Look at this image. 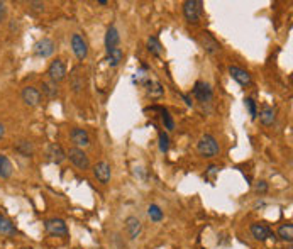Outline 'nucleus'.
Masks as SVG:
<instances>
[{
    "mask_svg": "<svg viewBox=\"0 0 293 249\" xmlns=\"http://www.w3.org/2000/svg\"><path fill=\"white\" fill-rule=\"evenodd\" d=\"M119 43H120L119 31H117L116 26H110L107 29V32H105V49L110 51V49H114V48H119Z\"/></svg>",
    "mask_w": 293,
    "mask_h": 249,
    "instance_id": "16",
    "label": "nucleus"
},
{
    "mask_svg": "<svg viewBox=\"0 0 293 249\" xmlns=\"http://www.w3.org/2000/svg\"><path fill=\"white\" fill-rule=\"evenodd\" d=\"M125 232H127L129 239H138L141 236V232H143V224H141L138 217L129 216L127 219H125Z\"/></svg>",
    "mask_w": 293,
    "mask_h": 249,
    "instance_id": "10",
    "label": "nucleus"
},
{
    "mask_svg": "<svg viewBox=\"0 0 293 249\" xmlns=\"http://www.w3.org/2000/svg\"><path fill=\"white\" fill-rule=\"evenodd\" d=\"M254 191H256L258 195H263L268 191V183L264 182V180H261V182H258L256 185H254Z\"/></svg>",
    "mask_w": 293,
    "mask_h": 249,
    "instance_id": "31",
    "label": "nucleus"
},
{
    "mask_svg": "<svg viewBox=\"0 0 293 249\" xmlns=\"http://www.w3.org/2000/svg\"><path fill=\"white\" fill-rule=\"evenodd\" d=\"M44 229L49 236L53 237H59V236H66L68 234V227L66 222L63 219H58V217H53V219H48L44 222Z\"/></svg>",
    "mask_w": 293,
    "mask_h": 249,
    "instance_id": "4",
    "label": "nucleus"
},
{
    "mask_svg": "<svg viewBox=\"0 0 293 249\" xmlns=\"http://www.w3.org/2000/svg\"><path fill=\"white\" fill-rule=\"evenodd\" d=\"M22 100H24L26 105H29V107L39 105L41 92L37 90V88H34V87H26L24 90H22Z\"/></svg>",
    "mask_w": 293,
    "mask_h": 249,
    "instance_id": "13",
    "label": "nucleus"
},
{
    "mask_svg": "<svg viewBox=\"0 0 293 249\" xmlns=\"http://www.w3.org/2000/svg\"><path fill=\"white\" fill-rule=\"evenodd\" d=\"M53 53H55V43H53V39L44 37V39L37 41L34 44V55L39 56V58H49Z\"/></svg>",
    "mask_w": 293,
    "mask_h": 249,
    "instance_id": "9",
    "label": "nucleus"
},
{
    "mask_svg": "<svg viewBox=\"0 0 293 249\" xmlns=\"http://www.w3.org/2000/svg\"><path fill=\"white\" fill-rule=\"evenodd\" d=\"M71 49H73L75 56H77L80 61H83L88 56V44H87V41L83 39L80 34H73V36H71Z\"/></svg>",
    "mask_w": 293,
    "mask_h": 249,
    "instance_id": "7",
    "label": "nucleus"
},
{
    "mask_svg": "<svg viewBox=\"0 0 293 249\" xmlns=\"http://www.w3.org/2000/svg\"><path fill=\"white\" fill-rule=\"evenodd\" d=\"M158 146L163 155L170 151V136L165 131H159V134H158Z\"/></svg>",
    "mask_w": 293,
    "mask_h": 249,
    "instance_id": "26",
    "label": "nucleus"
},
{
    "mask_svg": "<svg viewBox=\"0 0 293 249\" xmlns=\"http://www.w3.org/2000/svg\"><path fill=\"white\" fill-rule=\"evenodd\" d=\"M16 151L19 153V155H22V156H32V153H34V146H32V143H29V141H19V143L16 144Z\"/></svg>",
    "mask_w": 293,
    "mask_h": 249,
    "instance_id": "24",
    "label": "nucleus"
},
{
    "mask_svg": "<svg viewBox=\"0 0 293 249\" xmlns=\"http://www.w3.org/2000/svg\"><path fill=\"white\" fill-rule=\"evenodd\" d=\"M70 137H71V141H73V143L77 144L75 148H85V146H88V144H90V136H88V132H87L85 129H82V127L71 129Z\"/></svg>",
    "mask_w": 293,
    "mask_h": 249,
    "instance_id": "14",
    "label": "nucleus"
},
{
    "mask_svg": "<svg viewBox=\"0 0 293 249\" xmlns=\"http://www.w3.org/2000/svg\"><path fill=\"white\" fill-rule=\"evenodd\" d=\"M229 75L239 83V85H242V87L251 85V75L247 73L244 68L235 66V64H231V66H229Z\"/></svg>",
    "mask_w": 293,
    "mask_h": 249,
    "instance_id": "12",
    "label": "nucleus"
},
{
    "mask_svg": "<svg viewBox=\"0 0 293 249\" xmlns=\"http://www.w3.org/2000/svg\"><path fill=\"white\" fill-rule=\"evenodd\" d=\"M275 119H276V114H275V109H273V107L266 105L264 109L261 110L260 121H261L263 125H273L275 124Z\"/></svg>",
    "mask_w": 293,
    "mask_h": 249,
    "instance_id": "22",
    "label": "nucleus"
},
{
    "mask_svg": "<svg viewBox=\"0 0 293 249\" xmlns=\"http://www.w3.org/2000/svg\"><path fill=\"white\" fill-rule=\"evenodd\" d=\"M3 134H5V129H3V125L0 124V139L3 137Z\"/></svg>",
    "mask_w": 293,
    "mask_h": 249,
    "instance_id": "35",
    "label": "nucleus"
},
{
    "mask_svg": "<svg viewBox=\"0 0 293 249\" xmlns=\"http://www.w3.org/2000/svg\"><path fill=\"white\" fill-rule=\"evenodd\" d=\"M29 5H31L36 12H43V10H44V3L43 2H31Z\"/></svg>",
    "mask_w": 293,
    "mask_h": 249,
    "instance_id": "32",
    "label": "nucleus"
},
{
    "mask_svg": "<svg viewBox=\"0 0 293 249\" xmlns=\"http://www.w3.org/2000/svg\"><path fill=\"white\" fill-rule=\"evenodd\" d=\"M202 5H204V2L202 0H186L183 3V14H185V19L190 22V24H197L202 15Z\"/></svg>",
    "mask_w": 293,
    "mask_h": 249,
    "instance_id": "2",
    "label": "nucleus"
},
{
    "mask_svg": "<svg viewBox=\"0 0 293 249\" xmlns=\"http://www.w3.org/2000/svg\"><path fill=\"white\" fill-rule=\"evenodd\" d=\"M249 231L256 241H266V239H269V237H273L271 229L264 224H251Z\"/></svg>",
    "mask_w": 293,
    "mask_h": 249,
    "instance_id": "15",
    "label": "nucleus"
},
{
    "mask_svg": "<svg viewBox=\"0 0 293 249\" xmlns=\"http://www.w3.org/2000/svg\"><path fill=\"white\" fill-rule=\"evenodd\" d=\"M147 216H149V219L153 222H161L163 220V210L159 209L156 204H151L147 207Z\"/></svg>",
    "mask_w": 293,
    "mask_h": 249,
    "instance_id": "28",
    "label": "nucleus"
},
{
    "mask_svg": "<svg viewBox=\"0 0 293 249\" xmlns=\"http://www.w3.org/2000/svg\"><path fill=\"white\" fill-rule=\"evenodd\" d=\"M48 156H49V159H51L53 163H56V164L63 163L64 159H66V153L63 151V148L59 146V144H49Z\"/></svg>",
    "mask_w": 293,
    "mask_h": 249,
    "instance_id": "17",
    "label": "nucleus"
},
{
    "mask_svg": "<svg viewBox=\"0 0 293 249\" xmlns=\"http://www.w3.org/2000/svg\"><path fill=\"white\" fill-rule=\"evenodd\" d=\"M98 3H100V5H107V0H98Z\"/></svg>",
    "mask_w": 293,
    "mask_h": 249,
    "instance_id": "36",
    "label": "nucleus"
},
{
    "mask_svg": "<svg viewBox=\"0 0 293 249\" xmlns=\"http://www.w3.org/2000/svg\"><path fill=\"white\" fill-rule=\"evenodd\" d=\"M181 97L185 98V102H186V105H193V102H192V98L188 97V95H181Z\"/></svg>",
    "mask_w": 293,
    "mask_h": 249,
    "instance_id": "34",
    "label": "nucleus"
},
{
    "mask_svg": "<svg viewBox=\"0 0 293 249\" xmlns=\"http://www.w3.org/2000/svg\"><path fill=\"white\" fill-rule=\"evenodd\" d=\"M66 158L70 159L71 163L75 164V166L78 168V170H88L90 168V159H88V156L83 153V149H80V148H71L70 151L66 153Z\"/></svg>",
    "mask_w": 293,
    "mask_h": 249,
    "instance_id": "3",
    "label": "nucleus"
},
{
    "mask_svg": "<svg viewBox=\"0 0 293 249\" xmlns=\"http://www.w3.org/2000/svg\"><path fill=\"white\" fill-rule=\"evenodd\" d=\"M244 103H246V109H247V112H249L251 119H256V117H258V107H256V102H254L253 98H246Z\"/></svg>",
    "mask_w": 293,
    "mask_h": 249,
    "instance_id": "30",
    "label": "nucleus"
},
{
    "mask_svg": "<svg viewBox=\"0 0 293 249\" xmlns=\"http://www.w3.org/2000/svg\"><path fill=\"white\" fill-rule=\"evenodd\" d=\"M5 15H7V5L3 2H0V22L5 19Z\"/></svg>",
    "mask_w": 293,
    "mask_h": 249,
    "instance_id": "33",
    "label": "nucleus"
},
{
    "mask_svg": "<svg viewBox=\"0 0 293 249\" xmlns=\"http://www.w3.org/2000/svg\"><path fill=\"white\" fill-rule=\"evenodd\" d=\"M193 95H195V98L202 103H208L212 102V98H214V90H212V87L208 85V83L202 82H195V85H193Z\"/></svg>",
    "mask_w": 293,
    "mask_h": 249,
    "instance_id": "5",
    "label": "nucleus"
},
{
    "mask_svg": "<svg viewBox=\"0 0 293 249\" xmlns=\"http://www.w3.org/2000/svg\"><path fill=\"white\" fill-rule=\"evenodd\" d=\"M278 236H280V239L287 241V243H292L293 241V225L292 224L280 225V229H278Z\"/></svg>",
    "mask_w": 293,
    "mask_h": 249,
    "instance_id": "25",
    "label": "nucleus"
},
{
    "mask_svg": "<svg viewBox=\"0 0 293 249\" xmlns=\"http://www.w3.org/2000/svg\"><path fill=\"white\" fill-rule=\"evenodd\" d=\"M12 163H10V159L7 158L5 155H0V178L7 180L12 176Z\"/></svg>",
    "mask_w": 293,
    "mask_h": 249,
    "instance_id": "21",
    "label": "nucleus"
},
{
    "mask_svg": "<svg viewBox=\"0 0 293 249\" xmlns=\"http://www.w3.org/2000/svg\"><path fill=\"white\" fill-rule=\"evenodd\" d=\"M19 249H28V248H19Z\"/></svg>",
    "mask_w": 293,
    "mask_h": 249,
    "instance_id": "37",
    "label": "nucleus"
},
{
    "mask_svg": "<svg viewBox=\"0 0 293 249\" xmlns=\"http://www.w3.org/2000/svg\"><path fill=\"white\" fill-rule=\"evenodd\" d=\"M197 151H199L202 158H214V156H217L220 153V148L214 136L205 134V136L200 137L199 143H197Z\"/></svg>",
    "mask_w": 293,
    "mask_h": 249,
    "instance_id": "1",
    "label": "nucleus"
},
{
    "mask_svg": "<svg viewBox=\"0 0 293 249\" xmlns=\"http://www.w3.org/2000/svg\"><path fill=\"white\" fill-rule=\"evenodd\" d=\"M43 93H46L49 98H55L58 95V85L55 82H44L43 83Z\"/></svg>",
    "mask_w": 293,
    "mask_h": 249,
    "instance_id": "29",
    "label": "nucleus"
},
{
    "mask_svg": "<svg viewBox=\"0 0 293 249\" xmlns=\"http://www.w3.org/2000/svg\"><path fill=\"white\" fill-rule=\"evenodd\" d=\"M0 234H2V236H10V237L17 234L16 225H14L9 219H7L3 214H0Z\"/></svg>",
    "mask_w": 293,
    "mask_h": 249,
    "instance_id": "19",
    "label": "nucleus"
},
{
    "mask_svg": "<svg viewBox=\"0 0 293 249\" xmlns=\"http://www.w3.org/2000/svg\"><path fill=\"white\" fill-rule=\"evenodd\" d=\"M122 58H124V51H122V49H120V48H114V49H110V51H107L105 61H107L109 66L116 68V66H119V64H120Z\"/></svg>",
    "mask_w": 293,
    "mask_h": 249,
    "instance_id": "18",
    "label": "nucleus"
},
{
    "mask_svg": "<svg viewBox=\"0 0 293 249\" xmlns=\"http://www.w3.org/2000/svg\"><path fill=\"white\" fill-rule=\"evenodd\" d=\"M154 109L161 112V119H163V124H165V129H168V131H173V129H175V121H173V117L170 116L168 110L161 109V107H154Z\"/></svg>",
    "mask_w": 293,
    "mask_h": 249,
    "instance_id": "27",
    "label": "nucleus"
},
{
    "mask_svg": "<svg viewBox=\"0 0 293 249\" xmlns=\"http://www.w3.org/2000/svg\"><path fill=\"white\" fill-rule=\"evenodd\" d=\"M93 175H95V178H97L98 182L105 185V183L110 182V176H112V168H110V164L107 161H100V163L95 164Z\"/></svg>",
    "mask_w": 293,
    "mask_h": 249,
    "instance_id": "11",
    "label": "nucleus"
},
{
    "mask_svg": "<svg viewBox=\"0 0 293 249\" xmlns=\"http://www.w3.org/2000/svg\"><path fill=\"white\" fill-rule=\"evenodd\" d=\"M144 85L147 88V95H149L151 98H159L163 95V87L159 82H151L149 78L144 80Z\"/></svg>",
    "mask_w": 293,
    "mask_h": 249,
    "instance_id": "20",
    "label": "nucleus"
},
{
    "mask_svg": "<svg viewBox=\"0 0 293 249\" xmlns=\"http://www.w3.org/2000/svg\"><path fill=\"white\" fill-rule=\"evenodd\" d=\"M200 44L208 55H217V53L220 51L219 41H217L210 32H207V31H204V32L200 34Z\"/></svg>",
    "mask_w": 293,
    "mask_h": 249,
    "instance_id": "8",
    "label": "nucleus"
},
{
    "mask_svg": "<svg viewBox=\"0 0 293 249\" xmlns=\"http://www.w3.org/2000/svg\"><path fill=\"white\" fill-rule=\"evenodd\" d=\"M48 75H49V78H51V82H55V83L64 80V76H66V64H64V61L63 60L53 61L48 68Z\"/></svg>",
    "mask_w": 293,
    "mask_h": 249,
    "instance_id": "6",
    "label": "nucleus"
},
{
    "mask_svg": "<svg viewBox=\"0 0 293 249\" xmlns=\"http://www.w3.org/2000/svg\"><path fill=\"white\" fill-rule=\"evenodd\" d=\"M147 51L151 53L153 56H161V53H163V48H161V43L158 41V37L156 36H151V37H147Z\"/></svg>",
    "mask_w": 293,
    "mask_h": 249,
    "instance_id": "23",
    "label": "nucleus"
}]
</instances>
